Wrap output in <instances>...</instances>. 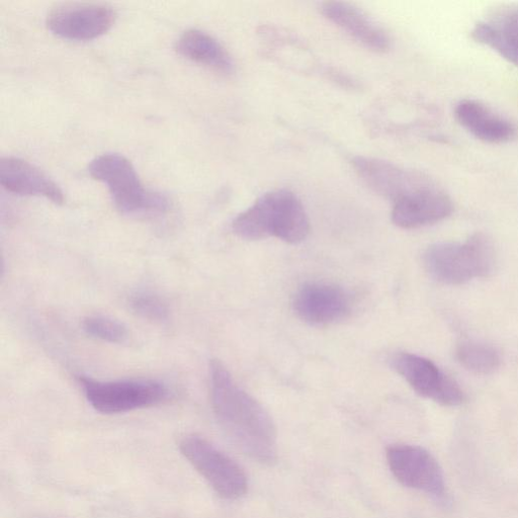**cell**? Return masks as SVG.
<instances>
[{
    "label": "cell",
    "instance_id": "d6986e66",
    "mask_svg": "<svg viewBox=\"0 0 518 518\" xmlns=\"http://www.w3.org/2000/svg\"><path fill=\"white\" fill-rule=\"evenodd\" d=\"M90 336L110 343H123L128 339L127 327L118 320L105 316H90L82 323Z\"/></svg>",
    "mask_w": 518,
    "mask_h": 518
},
{
    "label": "cell",
    "instance_id": "7a4b0ae2",
    "mask_svg": "<svg viewBox=\"0 0 518 518\" xmlns=\"http://www.w3.org/2000/svg\"><path fill=\"white\" fill-rule=\"evenodd\" d=\"M232 228L245 240L273 236L289 244H299L308 237L310 222L299 198L290 191L278 190L263 195L239 214Z\"/></svg>",
    "mask_w": 518,
    "mask_h": 518
},
{
    "label": "cell",
    "instance_id": "277c9868",
    "mask_svg": "<svg viewBox=\"0 0 518 518\" xmlns=\"http://www.w3.org/2000/svg\"><path fill=\"white\" fill-rule=\"evenodd\" d=\"M89 172L108 187L116 208L124 215L163 214L169 209L163 195L144 189L133 164L123 155L103 154L91 162Z\"/></svg>",
    "mask_w": 518,
    "mask_h": 518
},
{
    "label": "cell",
    "instance_id": "52a82bcc",
    "mask_svg": "<svg viewBox=\"0 0 518 518\" xmlns=\"http://www.w3.org/2000/svg\"><path fill=\"white\" fill-rule=\"evenodd\" d=\"M386 457L400 484L439 499L446 497L443 469L428 451L417 446L394 445L387 449Z\"/></svg>",
    "mask_w": 518,
    "mask_h": 518
},
{
    "label": "cell",
    "instance_id": "9c48e42d",
    "mask_svg": "<svg viewBox=\"0 0 518 518\" xmlns=\"http://www.w3.org/2000/svg\"><path fill=\"white\" fill-rule=\"evenodd\" d=\"M352 164L372 191L393 203L433 182L419 172L374 157L357 156Z\"/></svg>",
    "mask_w": 518,
    "mask_h": 518
},
{
    "label": "cell",
    "instance_id": "e0dca14e",
    "mask_svg": "<svg viewBox=\"0 0 518 518\" xmlns=\"http://www.w3.org/2000/svg\"><path fill=\"white\" fill-rule=\"evenodd\" d=\"M176 50L181 56L221 74L230 75L235 71V63L229 52L205 32H185L178 40Z\"/></svg>",
    "mask_w": 518,
    "mask_h": 518
},
{
    "label": "cell",
    "instance_id": "9a60e30c",
    "mask_svg": "<svg viewBox=\"0 0 518 518\" xmlns=\"http://www.w3.org/2000/svg\"><path fill=\"white\" fill-rule=\"evenodd\" d=\"M0 184L13 194L43 197L56 205L64 203L60 188L39 168L19 158L0 160Z\"/></svg>",
    "mask_w": 518,
    "mask_h": 518
},
{
    "label": "cell",
    "instance_id": "6da1fadb",
    "mask_svg": "<svg viewBox=\"0 0 518 518\" xmlns=\"http://www.w3.org/2000/svg\"><path fill=\"white\" fill-rule=\"evenodd\" d=\"M211 403L228 439L244 455L263 464L278 457L277 428L269 412L241 389L218 360L210 363Z\"/></svg>",
    "mask_w": 518,
    "mask_h": 518
},
{
    "label": "cell",
    "instance_id": "2e32d148",
    "mask_svg": "<svg viewBox=\"0 0 518 518\" xmlns=\"http://www.w3.org/2000/svg\"><path fill=\"white\" fill-rule=\"evenodd\" d=\"M473 38L518 66V6L495 11L479 21Z\"/></svg>",
    "mask_w": 518,
    "mask_h": 518
},
{
    "label": "cell",
    "instance_id": "ac0fdd59",
    "mask_svg": "<svg viewBox=\"0 0 518 518\" xmlns=\"http://www.w3.org/2000/svg\"><path fill=\"white\" fill-rule=\"evenodd\" d=\"M456 358L465 369L479 375H490L501 365L500 354L491 345L475 340L459 343Z\"/></svg>",
    "mask_w": 518,
    "mask_h": 518
},
{
    "label": "cell",
    "instance_id": "4fadbf2b",
    "mask_svg": "<svg viewBox=\"0 0 518 518\" xmlns=\"http://www.w3.org/2000/svg\"><path fill=\"white\" fill-rule=\"evenodd\" d=\"M457 122L473 137L490 144H503L516 137L517 128L505 116L482 102L461 100L454 111Z\"/></svg>",
    "mask_w": 518,
    "mask_h": 518
},
{
    "label": "cell",
    "instance_id": "8fae6325",
    "mask_svg": "<svg viewBox=\"0 0 518 518\" xmlns=\"http://www.w3.org/2000/svg\"><path fill=\"white\" fill-rule=\"evenodd\" d=\"M293 308L304 322L323 326L347 317L352 310V301L347 292L335 285L309 283L296 292Z\"/></svg>",
    "mask_w": 518,
    "mask_h": 518
},
{
    "label": "cell",
    "instance_id": "30bf717a",
    "mask_svg": "<svg viewBox=\"0 0 518 518\" xmlns=\"http://www.w3.org/2000/svg\"><path fill=\"white\" fill-rule=\"evenodd\" d=\"M116 22L115 11L102 5H68L53 10L47 18L48 29L71 41H89L109 32Z\"/></svg>",
    "mask_w": 518,
    "mask_h": 518
},
{
    "label": "cell",
    "instance_id": "5bb4252c",
    "mask_svg": "<svg viewBox=\"0 0 518 518\" xmlns=\"http://www.w3.org/2000/svg\"><path fill=\"white\" fill-rule=\"evenodd\" d=\"M323 16L347 32L366 48L386 53L391 48L388 33L362 10L342 2H327L322 5Z\"/></svg>",
    "mask_w": 518,
    "mask_h": 518
},
{
    "label": "cell",
    "instance_id": "7c38bea8",
    "mask_svg": "<svg viewBox=\"0 0 518 518\" xmlns=\"http://www.w3.org/2000/svg\"><path fill=\"white\" fill-rule=\"evenodd\" d=\"M454 211L449 195L436 183L423 188L394 203L392 222L403 229H416L439 223Z\"/></svg>",
    "mask_w": 518,
    "mask_h": 518
},
{
    "label": "cell",
    "instance_id": "ffe728a7",
    "mask_svg": "<svg viewBox=\"0 0 518 518\" xmlns=\"http://www.w3.org/2000/svg\"><path fill=\"white\" fill-rule=\"evenodd\" d=\"M130 307L134 313L152 322H164L169 318L166 303L150 292H137L130 297Z\"/></svg>",
    "mask_w": 518,
    "mask_h": 518
},
{
    "label": "cell",
    "instance_id": "ba28073f",
    "mask_svg": "<svg viewBox=\"0 0 518 518\" xmlns=\"http://www.w3.org/2000/svg\"><path fill=\"white\" fill-rule=\"evenodd\" d=\"M392 365L411 388L424 398L449 407L459 406L466 399L459 384L425 358L401 353L393 358Z\"/></svg>",
    "mask_w": 518,
    "mask_h": 518
},
{
    "label": "cell",
    "instance_id": "8992f818",
    "mask_svg": "<svg viewBox=\"0 0 518 518\" xmlns=\"http://www.w3.org/2000/svg\"><path fill=\"white\" fill-rule=\"evenodd\" d=\"M180 451L220 497L235 500L247 492L248 479L244 470L204 438L185 437L180 443Z\"/></svg>",
    "mask_w": 518,
    "mask_h": 518
},
{
    "label": "cell",
    "instance_id": "3957f363",
    "mask_svg": "<svg viewBox=\"0 0 518 518\" xmlns=\"http://www.w3.org/2000/svg\"><path fill=\"white\" fill-rule=\"evenodd\" d=\"M423 263L431 278L458 286L492 275L496 267V251L487 236L476 234L464 243L431 245L424 253Z\"/></svg>",
    "mask_w": 518,
    "mask_h": 518
},
{
    "label": "cell",
    "instance_id": "5b68a950",
    "mask_svg": "<svg viewBox=\"0 0 518 518\" xmlns=\"http://www.w3.org/2000/svg\"><path fill=\"white\" fill-rule=\"evenodd\" d=\"M86 400L103 414H120L157 405L169 397L168 388L154 380L97 381L80 377Z\"/></svg>",
    "mask_w": 518,
    "mask_h": 518
}]
</instances>
